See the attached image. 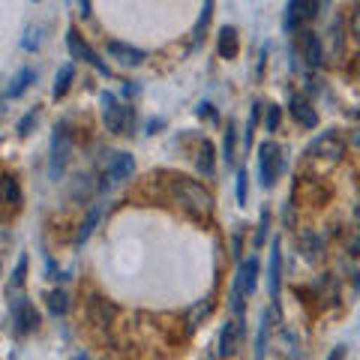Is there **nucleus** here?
I'll return each mask as SVG.
<instances>
[{"label":"nucleus","instance_id":"6e6552de","mask_svg":"<svg viewBox=\"0 0 360 360\" xmlns=\"http://www.w3.org/2000/svg\"><path fill=\"white\" fill-rule=\"evenodd\" d=\"M66 49H70L72 60H84V63H90V66H96V72H99V75H108V72H111L108 66H105L103 60H99V54L87 45V39H84L78 30H72V27L66 30Z\"/></svg>","mask_w":360,"mask_h":360},{"label":"nucleus","instance_id":"9d476101","mask_svg":"<svg viewBox=\"0 0 360 360\" xmlns=\"http://www.w3.org/2000/svg\"><path fill=\"white\" fill-rule=\"evenodd\" d=\"M243 336H246L243 315H240V319L225 321V324H222V330H219V354H222V357L238 354V348H240V342H243Z\"/></svg>","mask_w":360,"mask_h":360},{"label":"nucleus","instance_id":"1a4fd4ad","mask_svg":"<svg viewBox=\"0 0 360 360\" xmlns=\"http://www.w3.org/2000/svg\"><path fill=\"white\" fill-rule=\"evenodd\" d=\"M13 319H15L18 333H30L39 328V312L27 300V295H13Z\"/></svg>","mask_w":360,"mask_h":360},{"label":"nucleus","instance_id":"4468645a","mask_svg":"<svg viewBox=\"0 0 360 360\" xmlns=\"http://www.w3.org/2000/svg\"><path fill=\"white\" fill-rule=\"evenodd\" d=\"M279 285H283V246L279 240H274L270 246V264H267V291L270 297H279Z\"/></svg>","mask_w":360,"mask_h":360},{"label":"nucleus","instance_id":"a19ab883","mask_svg":"<svg viewBox=\"0 0 360 360\" xmlns=\"http://www.w3.org/2000/svg\"><path fill=\"white\" fill-rule=\"evenodd\" d=\"M75 360H87V357H84V354H78V357H75Z\"/></svg>","mask_w":360,"mask_h":360},{"label":"nucleus","instance_id":"a211bd4d","mask_svg":"<svg viewBox=\"0 0 360 360\" xmlns=\"http://www.w3.org/2000/svg\"><path fill=\"white\" fill-rule=\"evenodd\" d=\"M0 205H9V207L21 205V186L15 174H0Z\"/></svg>","mask_w":360,"mask_h":360},{"label":"nucleus","instance_id":"20e7f679","mask_svg":"<svg viewBox=\"0 0 360 360\" xmlns=\"http://www.w3.org/2000/svg\"><path fill=\"white\" fill-rule=\"evenodd\" d=\"M99 103H103V123L108 132L115 135H132L135 132V111L129 105H120V99L115 94H103L99 96Z\"/></svg>","mask_w":360,"mask_h":360},{"label":"nucleus","instance_id":"72a5a7b5","mask_svg":"<svg viewBox=\"0 0 360 360\" xmlns=\"http://www.w3.org/2000/svg\"><path fill=\"white\" fill-rule=\"evenodd\" d=\"M33 123H37V108H33V111H30V115H27L25 120H21V123H18V132H21V135H27V132L33 129Z\"/></svg>","mask_w":360,"mask_h":360},{"label":"nucleus","instance_id":"bb28decb","mask_svg":"<svg viewBox=\"0 0 360 360\" xmlns=\"http://www.w3.org/2000/svg\"><path fill=\"white\" fill-rule=\"evenodd\" d=\"M39 42H42V27L39 25H30L25 30V39H21V49H25V51H37Z\"/></svg>","mask_w":360,"mask_h":360},{"label":"nucleus","instance_id":"b1692460","mask_svg":"<svg viewBox=\"0 0 360 360\" xmlns=\"http://www.w3.org/2000/svg\"><path fill=\"white\" fill-rule=\"evenodd\" d=\"M72 78H75V66L72 63H66V66H60V72H58V78H54V96H66V90L72 87Z\"/></svg>","mask_w":360,"mask_h":360},{"label":"nucleus","instance_id":"393cba45","mask_svg":"<svg viewBox=\"0 0 360 360\" xmlns=\"http://www.w3.org/2000/svg\"><path fill=\"white\" fill-rule=\"evenodd\" d=\"M234 144H238V127L229 123V127H225V144H222V156L229 165H234Z\"/></svg>","mask_w":360,"mask_h":360},{"label":"nucleus","instance_id":"f03ea898","mask_svg":"<svg viewBox=\"0 0 360 360\" xmlns=\"http://www.w3.org/2000/svg\"><path fill=\"white\" fill-rule=\"evenodd\" d=\"M70 156H72V132H70V123L60 120V123H54L51 150H49V174H51V180L63 177L66 165H70Z\"/></svg>","mask_w":360,"mask_h":360},{"label":"nucleus","instance_id":"f704fd0d","mask_svg":"<svg viewBox=\"0 0 360 360\" xmlns=\"http://www.w3.org/2000/svg\"><path fill=\"white\" fill-rule=\"evenodd\" d=\"M352 37L360 42V4L354 6V13H352Z\"/></svg>","mask_w":360,"mask_h":360},{"label":"nucleus","instance_id":"aec40b11","mask_svg":"<svg viewBox=\"0 0 360 360\" xmlns=\"http://www.w3.org/2000/svg\"><path fill=\"white\" fill-rule=\"evenodd\" d=\"M198 172L205 174V177H213L217 174V148H213V141H201V148H198Z\"/></svg>","mask_w":360,"mask_h":360},{"label":"nucleus","instance_id":"6ab92c4d","mask_svg":"<svg viewBox=\"0 0 360 360\" xmlns=\"http://www.w3.org/2000/svg\"><path fill=\"white\" fill-rule=\"evenodd\" d=\"M45 307H49V315H58L60 319V315L72 309V300L63 288H54V291H45Z\"/></svg>","mask_w":360,"mask_h":360},{"label":"nucleus","instance_id":"cd10ccee","mask_svg":"<svg viewBox=\"0 0 360 360\" xmlns=\"http://www.w3.org/2000/svg\"><path fill=\"white\" fill-rule=\"evenodd\" d=\"M25 274H27V255H21V258H18L15 274H13V279H9V291H13V295L21 288V283H25Z\"/></svg>","mask_w":360,"mask_h":360},{"label":"nucleus","instance_id":"39448f33","mask_svg":"<svg viewBox=\"0 0 360 360\" xmlns=\"http://www.w3.org/2000/svg\"><path fill=\"white\" fill-rule=\"evenodd\" d=\"M135 174V160L132 153H111L108 162L103 168V174H99V193H108V189H115L117 184H123V180H129Z\"/></svg>","mask_w":360,"mask_h":360},{"label":"nucleus","instance_id":"f8f14e48","mask_svg":"<svg viewBox=\"0 0 360 360\" xmlns=\"http://www.w3.org/2000/svg\"><path fill=\"white\" fill-rule=\"evenodd\" d=\"M297 45H300V54H303V60H307L309 66H321L324 63V45L319 39V33H312V30H297Z\"/></svg>","mask_w":360,"mask_h":360},{"label":"nucleus","instance_id":"f3484780","mask_svg":"<svg viewBox=\"0 0 360 360\" xmlns=\"http://www.w3.org/2000/svg\"><path fill=\"white\" fill-rule=\"evenodd\" d=\"M300 252L307 262H321L324 258V238L319 231H300Z\"/></svg>","mask_w":360,"mask_h":360},{"label":"nucleus","instance_id":"e433bc0d","mask_svg":"<svg viewBox=\"0 0 360 360\" xmlns=\"http://www.w3.org/2000/svg\"><path fill=\"white\" fill-rule=\"evenodd\" d=\"M352 252H354V255L360 252V225H357V234H354V240H352Z\"/></svg>","mask_w":360,"mask_h":360},{"label":"nucleus","instance_id":"c9c22d12","mask_svg":"<svg viewBox=\"0 0 360 360\" xmlns=\"http://www.w3.org/2000/svg\"><path fill=\"white\" fill-rule=\"evenodd\" d=\"M198 115H201V117H217V111H213L210 103H201V105H198Z\"/></svg>","mask_w":360,"mask_h":360},{"label":"nucleus","instance_id":"423d86ee","mask_svg":"<svg viewBox=\"0 0 360 360\" xmlns=\"http://www.w3.org/2000/svg\"><path fill=\"white\" fill-rule=\"evenodd\" d=\"M255 285H258V258L250 255L238 270V279H234V288H231V309L243 315V297H252L255 295Z\"/></svg>","mask_w":360,"mask_h":360},{"label":"nucleus","instance_id":"ddd939ff","mask_svg":"<svg viewBox=\"0 0 360 360\" xmlns=\"http://www.w3.org/2000/svg\"><path fill=\"white\" fill-rule=\"evenodd\" d=\"M288 111H291V117H295L303 129L319 127V111L312 108V103L303 94H295V96L288 99Z\"/></svg>","mask_w":360,"mask_h":360},{"label":"nucleus","instance_id":"7ed1b4c3","mask_svg":"<svg viewBox=\"0 0 360 360\" xmlns=\"http://www.w3.org/2000/svg\"><path fill=\"white\" fill-rule=\"evenodd\" d=\"M283 168H285V148L276 141H264L262 148H258V184L264 189L276 186Z\"/></svg>","mask_w":360,"mask_h":360},{"label":"nucleus","instance_id":"0eeeda50","mask_svg":"<svg viewBox=\"0 0 360 360\" xmlns=\"http://www.w3.org/2000/svg\"><path fill=\"white\" fill-rule=\"evenodd\" d=\"M307 153H309V156H319V160H324V162H340L342 153H345V139H342V132H336V129L321 132L319 139L309 141Z\"/></svg>","mask_w":360,"mask_h":360},{"label":"nucleus","instance_id":"ea45409f","mask_svg":"<svg viewBox=\"0 0 360 360\" xmlns=\"http://www.w3.org/2000/svg\"><path fill=\"white\" fill-rule=\"evenodd\" d=\"M354 213H357V222H360V198H357V210Z\"/></svg>","mask_w":360,"mask_h":360},{"label":"nucleus","instance_id":"2f4dec72","mask_svg":"<svg viewBox=\"0 0 360 360\" xmlns=\"http://www.w3.org/2000/svg\"><path fill=\"white\" fill-rule=\"evenodd\" d=\"M276 129H279V108L267 105V132H276Z\"/></svg>","mask_w":360,"mask_h":360},{"label":"nucleus","instance_id":"4c0bfd02","mask_svg":"<svg viewBox=\"0 0 360 360\" xmlns=\"http://www.w3.org/2000/svg\"><path fill=\"white\" fill-rule=\"evenodd\" d=\"M78 9H82V18H87V15H90V4H78Z\"/></svg>","mask_w":360,"mask_h":360},{"label":"nucleus","instance_id":"a878e982","mask_svg":"<svg viewBox=\"0 0 360 360\" xmlns=\"http://www.w3.org/2000/svg\"><path fill=\"white\" fill-rule=\"evenodd\" d=\"M210 13H213V4L207 0L205 6H201V15H198V25H195V30H193V37H195V45L205 39V30H207V25H210Z\"/></svg>","mask_w":360,"mask_h":360},{"label":"nucleus","instance_id":"5701e85b","mask_svg":"<svg viewBox=\"0 0 360 360\" xmlns=\"http://www.w3.org/2000/svg\"><path fill=\"white\" fill-rule=\"evenodd\" d=\"M99 217H103V205H94V207L87 210V217H84V222H82V229H78V243H84L90 234H94Z\"/></svg>","mask_w":360,"mask_h":360},{"label":"nucleus","instance_id":"9b49d317","mask_svg":"<svg viewBox=\"0 0 360 360\" xmlns=\"http://www.w3.org/2000/svg\"><path fill=\"white\" fill-rule=\"evenodd\" d=\"M321 4H312V0H291L285 6V30L288 33H297L303 21H312L319 15Z\"/></svg>","mask_w":360,"mask_h":360},{"label":"nucleus","instance_id":"473e14b6","mask_svg":"<svg viewBox=\"0 0 360 360\" xmlns=\"http://www.w3.org/2000/svg\"><path fill=\"white\" fill-rule=\"evenodd\" d=\"M267 225H270V213L264 210V213H262V225H258V234H255V246H262V243H264V234H267Z\"/></svg>","mask_w":360,"mask_h":360},{"label":"nucleus","instance_id":"7c9ffc66","mask_svg":"<svg viewBox=\"0 0 360 360\" xmlns=\"http://www.w3.org/2000/svg\"><path fill=\"white\" fill-rule=\"evenodd\" d=\"M258 108H262V105H252V111H250V120H246V132H243V144H246V148H250V144H252V129H255V120H258Z\"/></svg>","mask_w":360,"mask_h":360},{"label":"nucleus","instance_id":"58836bf2","mask_svg":"<svg viewBox=\"0 0 360 360\" xmlns=\"http://www.w3.org/2000/svg\"><path fill=\"white\" fill-rule=\"evenodd\" d=\"M352 141H354V144H357V148H360V129H357V132L352 135Z\"/></svg>","mask_w":360,"mask_h":360},{"label":"nucleus","instance_id":"c756f323","mask_svg":"<svg viewBox=\"0 0 360 360\" xmlns=\"http://www.w3.org/2000/svg\"><path fill=\"white\" fill-rule=\"evenodd\" d=\"M246 180H250V177H246V168L240 165V172H238V205L240 207L246 205V195H250V186H246Z\"/></svg>","mask_w":360,"mask_h":360},{"label":"nucleus","instance_id":"412c9836","mask_svg":"<svg viewBox=\"0 0 360 360\" xmlns=\"http://www.w3.org/2000/svg\"><path fill=\"white\" fill-rule=\"evenodd\" d=\"M33 82H37V70L25 66V70H18V72L13 75V82H9V87H6V96H9V99H13V96H21Z\"/></svg>","mask_w":360,"mask_h":360},{"label":"nucleus","instance_id":"c85d7f7f","mask_svg":"<svg viewBox=\"0 0 360 360\" xmlns=\"http://www.w3.org/2000/svg\"><path fill=\"white\" fill-rule=\"evenodd\" d=\"M207 312H210V300H201V303H198V309H195V312H189V319H186V321H189V330H195V328H198V321L205 319Z\"/></svg>","mask_w":360,"mask_h":360},{"label":"nucleus","instance_id":"2eb2a0df","mask_svg":"<svg viewBox=\"0 0 360 360\" xmlns=\"http://www.w3.org/2000/svg\"><path fill=\"white\" fill-rule=\"evenodd\" d=\"M108 54L120 66H141L144 60H148V51L132 49V45H127V42H108Z\"/></svg>","mask_w":360,"mask_h":360},{"label":"nucleus","instance_id":"dca6fc26","mask_svg":"<svg viewBox=\"0 0 360 360\" xmlns=\"http://www.w3.org/2000/svg\"><path fill=\"white\" fill-rule=\"evenodd\" d=\"M217 51H219V58H222V60H234V58H238V51H240V37H238V30H234L231 25L219 27Z\"/></svg>","mask_w":360,"mask_h":360},{"label":"nucleus","instance_id":"4be33fe9","mask_svg":"<svg viewBox=\"0 0 360 360\" xmlns=\"http://www.w3.org/2000/svg\"><path fill=\"white\" fill-rule=\"evenodd\" d=\"M328 37H330V51H333V54H342V49H345V21H342L340 13L333 15Z\"/></svg>","mask_w":360,"mask_h":360},{"label":"nucleus","instance_id":"f257e3e1","mask_svg":"<svg viewBox=\"0 0 360 360\" xmlns=\"http://www.w3.org/2000/svg\"><path fill=\"white\" fill-rule=\"evenodd\" d=\"M172 198L189 213V217L201 219V222H207L213 217V210H217V201H213V195L207 193V186H201L198 180H189V177H174Z\"/></svg>","mask_w":360,"mask_h":360}]
</instances>
